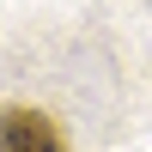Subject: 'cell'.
Here are the masks:
<instances>
[{
    "mask_svg": "<svg viewBox=\"0 0 152 152\" xmlns=\"http://www.w3.org/2000/svg\"><path fill=\"white\" fill-rule=\"evenodd\" d=\"M0 152H67V146H61V128L43 116V110L12 104L6 122H0Z\"/></svg>",
    "mask_w": 152,
    "mask_h": 152,
    "instance_id": "cell-1",
    "label": "cell"
}]
</instances>
